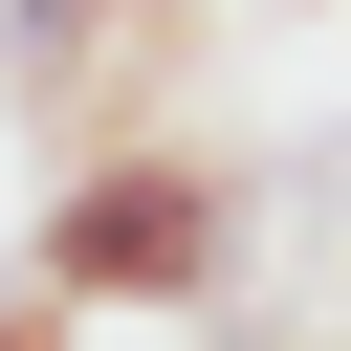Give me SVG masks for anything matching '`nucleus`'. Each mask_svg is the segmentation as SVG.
<instances>
[{
	"label": "nucleus",
	"mask_w": 351,
	"mask_h": 351,
	"mask_svg": "<svg viewBox=\"0 0 351 351\" xmlns=\"http://www.w3.org/2000/svg\"><path fill=\"white\" fill-rule=\"evenodd\" d=\"M0 351H66V307H22V285H0Z\"/></svg>",
	"instance_id": "2"
},
{
	"label": "nucleus",
	"mask_w": 351,
	"mask_h": 351,
	"mask_svg": "<svg viewBox=\"0 0 351 351\" xmlns=\"http://www.w3.org/2000/svg\"><path fill=\"white\" fill-rule=\"evenodd\" d=\"M219 263H241V176H219V154H154V132L66 154L44 219H22V307H66V329H110V307H219Z\"/></svg>",
	"instance_id": "1"
}]
</instances>
